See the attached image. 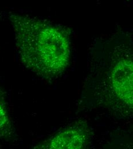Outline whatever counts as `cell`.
Here are the masks:
<instances>
[{
  "mask_svg": "<svg viewBox=\"0 0 133 149\" xmlns=\"http://www.w3.org/2000/svg\"><path fill=\"white\" fill-rule=\"evenodd\" d=\"M112 57L106 86L116 100L133 111V52L120 49Z\"/></svg>",
  "mask_w": 133,
  "mask_h": 149,
  "instance_id": "2",
  "label": "cell"
},
{
  "mask_svg": "<svg viewBox=\"0 0 133 149\" xmlns=\"http://www.w3.org/2000/svg\"><path fill=\"white\" fill-rule=\"evenodd\" d=\"M3 18H4V17L3 16V14H2V13L0 12V21H2V20L3 19Z\"/></svg>",
  "mask_w": 133,
  "mask_h": 149,
  "instance_id": "5",
  "label": "cell"
},
{
  "mask_svg": "<svg viewBox=\"0 0 133 149\" xmlns=\"http://www.w3.org/2000/svg\"><path fill=\"white\" fill-rule=\"evenodd\" d=\"M20 63L44 79H53L66 70L71 59L70 32L63 26L28 15L10 13Z\"/></svg>",
  "mask_w": 133,
  "mask_h": 149,
  "instance_id": "1",
  "label": "cell"
},
{
  "mask_svg": "<svg viewBox=\"0 0 133 149\" xmlns=\"http://www.w3.org/2000/svg\"><path fill=\"white\" fill-rule=\"evenodd\" d=\"M88 133L80 123L74 124L58 131L49 139L33 146L36 149H80L86 147Z\"/></svg>",
  "mask_w": 133,
  "mask_h": 149,
  "instance_id": "3",
  "label": "cell"
},
{
  "mask_svg": "<svg viewBox=\"0 0 133 149\" xmlns=\"http://www.w3.org/2000/svg\"><path fill=\"white\" fill-rule=\"evenodd\" d=\"M15 136V128L0 87V140H10Z\"/></svg>",
  "mask_w": 133,
  "mask_h": 149,
  "instance_id": "4",
  "label": "cell"
}]
</instances>
